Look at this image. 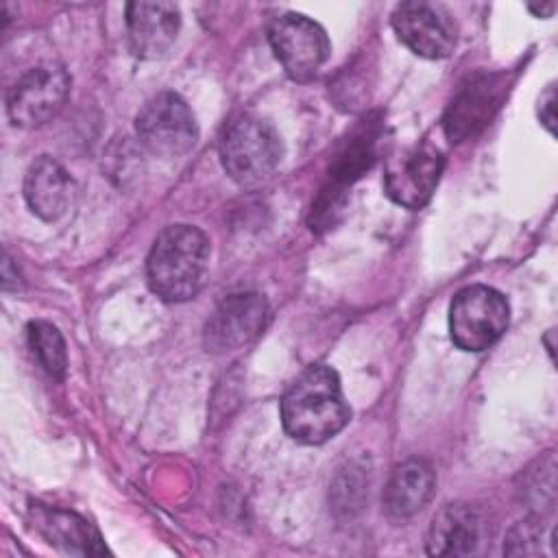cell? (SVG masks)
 Here are the masks:
<instances>
[{
	"label": "cell",
	"mask_w": 558,
	"mask_h": 558,
	"mask_svg": "<svg viewBox=\"0 0 558 558\" xmlns=\"http://www.w3.org/2000/svg\"><path fill=\"white\" fill-rule=\"evenodd\" d=\"M281 425L301 445H323L344 429L351 408L342 395L340 377L331 366H307L283 392Z\"/></svg>",
	"instance_id": "obj_1"
},
{
	"label": "cell",
	"mask_w": 558,
	"mask_h": 558,
	"mask_svg": "<svg viewBox=\"0 0 558 558\" xmlns=\"http://www.w3.org/2000/svg\"><path fill=\"white\" fill-rule=\"evenodd\" d=\"M209 270V240L192 225H170L153 242L146 257L150 290L168 303L194 299Z\"/></svg>",
	"instance_id": "obj_2"
},
{
	"label": "cell",
	"mask_w": 558,
	"mask_h": 558,
	"mask_svg": "<svg viewBox=\"0 0 558 558\" xmlns=\"http://www.w3.org/2000/svg\"><path fill=\"white\" fill-rule=\"evenodd\" d=\"M218 150L225 172L244 187L264 183L283 157L277 129L255 113L231 118L220 135Z\"/></svg>",
	"instance_id": "obj_3"
},
{
	"label": "cell",
	"mask_w": 558,
	"mask_h": 558,
	"mask_svg": "<svg viewBox=\"0 0 558 558\" xmlns=\"http://www.w3.org/2000/svg\"><path fill=\"white\" fill-rule=\"evenodd\" d=\"M510 320L506 296L484 283L456 292L449 305V336L462 351H484L495 344Z\"/></svg>",
	"instance_id": "obj_4"
},
{
	"label": "cell",
	"mask_w": 558,
	"mask_h": 558,
	"mask_svg": "<svg viewBox=\"0 0 558 558\" xmlns=\"http://www.w3.org/2000/svg\"><path fill=\"white\" fill-rule=\"evenodd\" d=\"M140 142L159 157L185 155L198 140V124L187 102L174 92H161L146 100L135 116Z\"/></svg>",
	"instance_id": "obj_5"
},
{
	"label": "cell",
	"mask_w": 558,
	"mask_h": 558,
	"mask_svg": "<svg viewBox=\"0 0 558 558\" xmlns=\"http://www.w3.org/2000/svg\"><path fill=\"white\" fill-rule=\"evenodd\" d=\"M70 94V74L59 63L26 70L7 92V113L15 126L35 129L52 120Z\"/></svg>",
	"instance_id": "obj_6"
},
{
	"label": "cell",
	"mask_w": 558,
	"mask_h": 558,
	"mask_svg": "<svg viewBox=\"0 0 558 558\" xmlns=\"http://www.w3.org/2000/svg\"><path fill=\"white\" fill-rule=\"evenodd\" d=\"M268 39L286 74L301 83L314 78L331 52L325 28L303 13L275 17L268 28Z\"/></svg>",
	"instance_id": "obj_7"
},
{
	"label": "cell",
	"mask_w": 558,
	"mask_h": 558,
	"mask_svg": "<svg viewBox=\"0 0 558 558\" xmlns=\"http://www.w3.org/2000/svg\"><path fill=\"white\" fill-rule=\"evenodd\" d=\"M445 168L442 153L429 144H412L395 150L384 168L388 198L405 209H421L429 203Z\"/></svg>",
	"instance_id": "obj_8"
},
{
	"label": "cell",
	"mask_w": 558,
	"mask_h": 558,
	"mask_svg": "<svg viewBox=\"0 0 558 558\" xmlns=\"http://www.w3.org/2000/svg\"><path fill=\"white\" fill-rule=\"evenodd\" d=\"M268 312V301L259 292L242 290L227 294L205 323V349L211 353H229L246 347L264 331Z\"/></svg>",
	"instance_id": "obj_9"
},
{
	"label": "cell",
	"mask_w": 558,
	"mask_h": 558,
	"mask_svg": "<svg viewBox=\"0 0 558 558\" xmlns=\"http://www.w3.org/2000/svg\"><path fill=\"white\" fill-rule=\"evenodd\" d=\"M392 28L399 41L423 59H445L456 46V24L445 7L410 0L392 11Z\"/></svg>",
	"instance_id": "obj_10"
},
{
	"label": "cell",
	"mask_w": 558,
	"mask_h": 558,
	"mask_svg": "<svg viewBox=\"0 0 558 558\" xmlns=\"http://www.w3.org/2000/svg\"><path fill=\"white\" fill-rule=\"evenodd\" d=\"M504 94L501 76L475 74L471 76L449 102L442 116L445 135L451 142H464L480 133L497 111Z\"/></svg>",
	"instance_id": "obj_11"
},
{
	"label": "cell",
	"mask_w": 558,
	"mask_h": 558,
	"mask_svg": "<svg viewBox=\"0 0 558 558\" xmlns=\"http://www.w3.org/2000/svg\"><path fill=\"white\" fill-rule=\"evenodd\" d=\"M129 46L140 59H159L174 46L181 28V11L174 2H129Z\"/></svg>",
	"instance_id": "obj_12"
},
{
	"label": "cell",
	"mask_w": 558,
	"mask_h": 558,
	"mask_svg": "<svg viewBox=\"0 0 558 558\" xmlns=\"http://www.w3.org/2000/svg\"><path fill=\"white\" fill-rule=\"evenodd\" d=\"M74 196V181L52 157H37L24 174V198L35 216L52 222L65 214Z\"/></svg>",
	"instance_id": "obj_13"
},
{
	"label": "cell",
	"mask_w": 558,
	"mask_h": 558,
	"mask_svg": "<svg viewBox=\"0 0 558 558\" xmlns=\"http://www.w3.org/2000/svg\"><path fill=\"white\" fill-rule=\"evenodd\" d=\"M436 490L434 466L423 458H410L397 464L384 488V508L388 517L403 521L421 512Z\"/></svg>",
	"instance_id": "obj_14"
},
{
	"label": "cell",
	"mask_w": 558,
	"mask_h": 558,
	"mask_svg": "<svg viewBox=\"0 0 558 558\" xmlns=\"http://www.w3.org/2000/svg\"><path fill=\"white\" fill-rule=\"evenodd\" d=\"M482 534V521L477 512L462 501L442 506L427 530L429 556H469L477 549Z\"/></svg>",
	"instance_id": "obj_15"
},
{
	"label": "cell",
	"mask_w": 558,
	"mask_h": 558,
	"mask_svg": "<svg viewBox=\"0 0 558 558\" xmlns=\"http://www.w3.org/2000/svg\"><path fill=\"white\" fill-rule=\"evenodd\" d=\"M33 521L39 534L63 554H74V556L107 554V547L98 530L76 512L37 504L33 508Z\"/></svg>",
	"instance_id": "obj_16"
},
{
	"label": "cell",
	"mask_w": 558,
	"mask_h": 558,
	"mask_svg": "<svg viewBox=\"0 0 558 558\" xmlns=\"http://www.w3.org/2000/svg\"><path fill=\"white\" fill-rule=\"evenodd\" d=\"M26 333L44 371L54 379H63L68 371V351L61 331L48 320H31Z\"/></svg>",
	"instance_id": "obj_17"
},
{
	"label": "cell",
	"mask_w": 558,
	"mask_h": 558,
	"mask_svg": "<svg viewBox=\"0 0 558 558\" xmlns=\"http://www.w3.org/2000/svg\"><path fill=\"white\" fill-rule=\"evenodd\" d=\"M541 534L543 527L538 519H525L519 521L506 536L504 554L517 556V554H538L541 551Z\"/></svg>",
	"instance_id": "obj_18"
},
{
	"label": "cell",
	"mask_w": 558,
	"mask_h": 558,
	"mask_svg": "<svg viewBox=\"0 0 558 558\" xmlns=\"http://www.w3.org/2000/svg\"><path fill=\"white\" fill-rule=\"evenodd\" d=\"M538 118L543 122V126L554 133L556 129V87L549 85L541 98H538Z\"/></svg>",
	"instance_id": "obj_19"
},
{
	"label": "cell",
	"mask_w": 558,
	"mask_h": 558,
	"mask_svg": "<svg viewBox=\"0 0 558 558\" xmlns=\"http://www.w3.org/2000/svg\"><path fill=\"white\" fill-rule=\"evenodd\" d=\"M527 11L536 17H551L556 11V2H541V4H527Z\"/></svg>",
	"instance_id": "obj_20"
}]
</instances>
